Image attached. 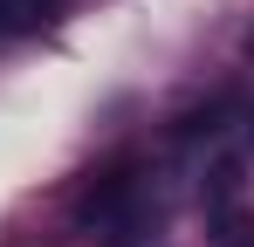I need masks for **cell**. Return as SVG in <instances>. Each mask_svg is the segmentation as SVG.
I'll list each match as a JSON object with an SVG mask.
<instances>
[{
	"label": "cell",
	"mask_w": 254,
	"mask_h": 247,
	"mask_svg": "<svg viewBox=\"0 0 254 247\" xmlns=\"http://www.w3.org/2000/svg\"><path fill=\"white\" fill-rule=\"evenodd\" d=\"M76 227H83L89 241H103V247H130L137 234H144V185H137L130 165H110V172H96V179L83 185Z\"/></svg>",
	"instance_id": "6da1fadb"
},
{
	"label": "cell",
	"mask_w": 254,
	"mask_h": 247,
	"mask_svg": "<svg viewBox=\"0 0 254 247\" xmlns=\"http://www.w3.org/2000/svg\"><path fill=\"white\" fill-rule=\"evenodd\" d=\"M48 14H55V0H0V41H7V35H28V28H42Z\"/></svg>",
	"instance_id": "7a4b0ae2"
}]
</instances>
